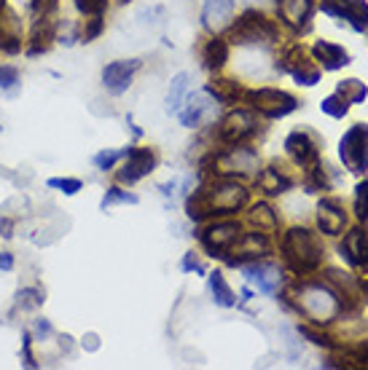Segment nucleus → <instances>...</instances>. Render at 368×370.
Wrapping results in <instances>:
<instances>
[{
    "mask_svg": "<svg viewBox=\"0 0 368 370\" xmlns=\"http://www.w3.org/2000/svg\"><path fill=\"white\" fill-rule=\"evenodd\" d=\"M277 70H283L287 76H293V80L299 86H314L320 83V67H314V62L309 59V52L301 46V43H293L287 46L280 62H277Z\"/></svg>",
    "mask_w": 368,
    "mask_h": 370,
    "instance_id": "nucleus-8",
    "label": "nucleus"
},
{
    "mask_svg": "<svg viewBox=\"0 0 368 370\" xmlns=\"http://www.w3.org/2000/svg\"><path fill=\"white\" fill-rule=\"evenodd\" d=\"M153 167H156V153L150 148H129L126 161L119 169V183L135 185L137 180H143L146 174L153 172Z\"/></svg>",
    "mask_w": 368,
    "mask_h": 370,
    "instance_id": "nucleus-15",
    "label": "nucleus"
},
{
    "mask_svg": "<svg viewBox=\"0 0 368 370\" xmlns=\"http://www.w3.org/2000/svg\"><path fill=\"white\" fill-rule=\"evenodd\" d=\"M46 185H49V188H59L65 196H73V193H78L83 188V183L81 180H76V177H52Z\"/></svg>",
    "mask_w": 368,
    "mask_h": 370,
    "instance_id": "nucleus-39",
    "label": "nucleus"
},
{
    "mask_svg": "<svg viewBox=\"0 0 368 370\" xmlns=\"http://www.w3.org/2000/svg\"><path fill=\"white\" fill-rule=\"evenodd\" d=\"M259 132V119L250 107H237L232 113H226L218 124V137L226 145H245L250 137Z\"/></svg>",
    "mask_w": 368,
    "mask_h": 370,
    "instance_id": "nucleus-7",
    "label": "nucleus"
},
{
    "mask_svg": "<svg viewBox=\"0 0 368 370\" xmlns=\"http://www.w3.org/2000/svg\"><path fill=\"white\" fill-rule=\"evenodd\" d=\"M11 228H14V225H11V220H0V231H3V237H6V239L14 237V234H11Z\"/></svg>",
    "mask_w": 368,
    "mask_h": 370,
    "instance_id": "nucleus-49",
    "label": "nucleus"
},
{
    "mask_svg": "<svg viewBox=\"0 0 368 370\" xmlns=\"http://www.w3.org/2000/svg\"><path fill=\"white\" fill-rule=\"evenodd\" d=\"M341 368H368V341L355 344L341 352Z\"/></svg>",
    "mask_w": 368,
    "mask_h": 370,
    "instance_id": "nucleus-33",
    "label": "nucleus"
},
{
    "mask_svg": "<svg viewBox=\"0 0 368 370\" xmlns=\"http://www.w3.org/2000/svg\"><path fill=\"white\" fill-rule=\"evenodd\" d=\"M280 22L293 32H307L312 27L314 0H277Z\"/></svg>",
    "mask_w": 368,
    "mask_h": 370,
    "instance_id": "nucleus-13",
    "label": "nucleus"
},
{
    "mask_svg": "<svg viewBox=\"0 0 368 370\" xmlns=\"http://www.w3.org/2000/svg\"><path fill=\"white\" fill-rule=\"evenodd\" d=\"M250 223L256 225L259 231H263V234H272V231H277L280 228V217H277V212L266 204V201H259V204H253L250 207Z\"/></svg>",
    "mask_w": 368,
    "mask_h": 370,
    "instance_id": "nucleus-29",
    "label": "nucleus"
},
{
    "mask_svg": "<svg viewBox=\"0 0 368 370\" xmlns=\"http://www.w3.org/2000/svg\"><path fill=\"white\" fill-rule=\"evenodd\" d=\"M16 80H19V70H16V67H8V65L0 67V89L14 86Z\"/></svg>",
    "mask_w": 368,
    "mask_h": 370,
    "instance_id": "nucleus-43",
    "label": "nucleus"
},
{
    "mask_svg": "<svg viewBox=\"0 0 368 370\" xmlns=\"http://www.w3.org/2000/svg\"><path fill=\"white\" fill-rule=\"evenodd\" d=\"M234 22V0H202V25L207 32H226Z\"/></svg>",
    "mask_w": 368,
    "mask_h": 370,
    "instance_id": "nucleus-20",
    "label": "nucleus"
},
{
    "mask_svg": "<svg viewBox=\"0 0 368 370\" xmlns=\"http://www.w3.org/2000/svg\"><path fill=\"white\" fill-rule=\"evenodd\" d=\"M76 8L83 13V16H100L108 8V0H76Z\"/></svg>",
    "mask_w": 368,
    "mask_h": 370,
    "instance_id": "nucleus-40",
    "label": "nucleus"
},
{
    "mask_svg": "<svg viewBox=\"0 0 368 370\" xmlns=\"http://www.w3.org/2000/svg\"><path fill=\"white\" fill-rule=\"evenodd\" d=\"M14 268V255L11 252H0V271H11Z\"/></svg>",
    "mask_w": 368,
    "mask_h": 370,
    "instance_id": "nucleus-47",
    "label": "nucleus"
},
{
    "mask_svg": "<svg viewBox=\"0 0 368 370\" xmlns=\"http://www.w3.org/2000/svg\"><path fill=\"white\" fill-rule=\"evenodd\" d=\"M242 102H247V107L256 116H263V119H285L299 107V100L293 94L283 92V89H272V86L245 89V100Z\"/></svg>",
    "mask_w": 368,
    "mask_h": 370,
    "instance_id": "nucleus-4",
    "label": "nucleus"
},
{
    "mask_svg": "<svg viewBox=\"0 0 368 370\" xmlns=\"http://www.w3.org/2000/svg\"><path fill=\"white\" fill-rule=\"evenodd\" d=\"M102 27H105V22H102V13H100V16H89V19H86V27H83L81 38L86 40V43H89V40H95L97 35L102 32Z\"/></svg>",
    "mask_w": 368,
    "mask_h": 370,
    "instance_id": "nucleus-41",
    "label": "nucleus"
},
{
    "mask_svg": "<svg viewBox=\"0 0 368 370\" xmlns=\"http://www.w3.org/2000/svg\"><path fill=\"white\" fill-rule=\"evenodd\" d=\"M186 89H189V76H186V73H177L175 78H172L170 92H167V100H164V110H167V113H177V110L183 107Z\"/></svg>",
    "mask_w": 368,
    "mask_h": 370,
    "instance_id": "nucleus-30",
    "label": "nucleus"
},
{
    "mask_svg": "<svg viewBox=\"0 0 368 370\" xmlns=\"http://www.w3.org/2000/svg\"><path fill=\"white\" fill-rule=\"evenodd\" d=\"M360 290H363V298L368 301V279H360Z\"/></svg>",
    "mask_w": 368,
    "mask_h": 370,
    "instance_id": "nucleus-50",
    "label": "nucleus"
},
{
    "mask_svg": "<svg viewBox=\"0 0 368 370\" xmlns=\"http://www.w3.org/2000/svg\"><path fill=\"white\" fill-rule=\"evenodd\" d=\"M280 30L266 13L247 8L237 22L229 27V40L232 43H274Z\"/></svg>",
    "mask_w": 368,
    "mask_h": 370,
    "instance_id": "nucleus-5",
    "label": "nucleus"
},
{
    "mask_svg": "<svg viewBox=\"0 0 368 370\" xmlns=\"http://www.w3.org/2000/svg\"><path fill=\"white\" fill-rule=\"evenodd\" d=\"M207 285H210V292H213L215 306H220V309L237 306V295H234V290L229 287V282H226V277H223L220 271H213V274L207 277Z\"/></svg>",
    "mask_w": 368,
    "mask_h": 370,
    "instance_id": "nucleus-27",
    "label": "nucleus"
},
{
    "mask_svg": "<svg viewBox=\"0 0 368 370\" xmlns=\"http://www.w3.org/2000/svg\"><path fill=\"white\" fill-rule=\"evenodd\" d=\"M285 150L301 169H309L312 164L320 161L323 140H320V134L312 132V129H296V132H290L285 137Z\"/></svg>",
    "mask_w": 368,
    "mask_h": 370,
    "instance_id": "nucleus-10",
    "label": "nucleus"
},
{
    "mask_svg": "<svg viewBox=\"0 0 368 370\" xmlns=\"http://www.w3.org/2000/svg\"><path fill=\"white\" fill-rule=\"evenodd\" d=\"M339 252L352 268L368 271V228L357 225L352 231H347L344 239L339 241Z\"/></svg>",
    "mask_w": 368,
    "mask_h": 370,
    "instance_id": "nucleus-16",
    "label": "nucleus"
},
{
    "mask_svg": "<svg viewBox=\"0 0 368 370\" xmlns=\"http://www.w3.org/2000/svg\"><path fill=\"white\" fill-rule=\"evenodd\" d=\"M0 49L6 54H16L22 49V22L8 8H0Z\"/></svg>",
    "mask_w": 368,
    "mask_h": 370,
    "instance_id": "nucleus-23",
    "label": "nucleus"
},
{
    "mask_svg": "<svg viewBox=\"0 0 368 370\" xmlns=\"http://www.w3.org/2000/svg\"><path fill=\"white\" fill-rule=\"evenodd\" d=\"M159 191H162V196H175V191H177V180H172V183H164L159 185Z\"/></svg>",
    "mask_w": 368,
    "mask_h": 370,
    "instance_id": "nucleus-48",
    "label": "nucleus"
},
{
    "mask_svg": "<svg viewBox=\"0 0 368 370\" xmlns=\"http://www.w3.org/2000/svg\"><path fill=\"white\" fill-rule=\"evenodd\" d=\"M320 110L326 113V116H331V119H344L347 113H350V102L341 97V94H328L326 100L320 102Z\"/></svg>",
    "mask_w": 368,
    "mask_h": 370,
    "instance_id": "nucleus-35",
    "label": "nucleus"
},
{
    "mask_svg": "<svg viewBox=\"0 0 368 370\" xmlns=\"http://www.w3.org/2000/svg\"><path fill=\"white\" fill-rule=\"evenodd\" d=\"M180 271H186V274H189V271H196V274H207L205 263H202V261H199V258H196L194 252H186V255H183V261H180Z\"/></svg>",
    "mask_w": 368,
    "mask_h": 370,
    "instance_id": "nucleus-42",
    "label": "nucleus"
},
{
    "mask_svg": "<svg viewBox=\"0 0 368 370\" xmlns=\"http://www.w3.org/2000/svg\"><path fill=\"white\" fill-rule=\"evenodd\" d=\"M355 217L363 228H368V180L355 185Z\"/></svg>",
    "mask_w": 368,
    "mask_h": 370,
    "instance_id": "nucleus-34",
    "label": "nucleus"
},
{
    "mask_svg": "<svg viewBox=\"0 0 368 370\" xmlns=\"http://www.w3.org/2000/svg\"><path fill=\"white\" fill-rule=\"evenodd\" d=\"M299 335L301 338H307L309 344L314 346H323V349H331V352H336L339 346H336V341L331 338V335H326V333L314 330V325H299Z\"/></svg>",
    "mask_w": 368,
    "mask_h": 370,
    "instance_id": "nucleus-37",
    "label": "nucleus"
},
{
    "mask_svg": "<svg viewBox=\"0 0 368 370\" xmlns=\"http://www.w3.org/2000/svg\"><path fill=\"white\" fill-rule=\"evenodd\" d=\"M126 153H129V148H124V150H100L95 156V167L100 172H108V169L116 167L119 159H126Z\"/></svg>",
    "mask_w": 368,
    "mask_h": 370,
    "instance_id": "nucleus-38",
    "label": "nucleus"
},
{
    "mask_svg": "<svg viewBox=\"0 0 368 370\" xmlns=\"http://www.w3.org/2000/svg\"><path fill=\"white\" fill-rule=\"evenodd\" d=\"M336 290V295L344 304V311L357 306V301L363 298V290H360V279L350 274V271H341V268H326V277H323Z\"/></svg>",
    "mask_w": 368,
    "mask_h": 370,
    "instance_id": "nucleus-19",
    "label": "nucleus"
},
{
    "mask_svg": "<svg viewBox=\"0 0 368 370\" xmlns=\"http://www.w3.org/2000/svg\"><path fill=\"white\" fill-rule=\"evenodd\" d=\"M336 94H341L350 105H360V102H366L368 86L357 78H347V80H339V83H336Z\"/></svg>",
    "mask_w": 368,
    "mask_h": 370,
    "instance_id": "nucleus-31",
    "label": "nucleus"
},
{
    "mask_svg": "<svg viewBox=\"0 0 368 370\" xmlns=\"http://www.w3.org/2000/svg\"><path fill=\"white\" fill-rule=\"evenodd\" d=\"M280 255H283V263L293 274L309 277L323 265V255L326 252H323V241H320V237L314 231L304 228V225H293L280 239Z\"/></svg>",
    "mask_w": 368,
    "mask_h": 370,
    "instance_id": "nucleus-2",
    "label": "nucleus"
},
{
    "mask_svg": "<svg viewBox=\"0 0 368 370\" xmlns=\"http://www.w3.org/2000/svg\"><path fill=\"white\" fill-rule=\"evenodd\" d=\"M202 62H205L207 70H220V67L229 62V43L223 38L207 40V46L202 49Z\"/></svg>",
    "mask_w": 368,
    "mask_h": 370,
    "instance_id": "nucleus-28",
    "label": "nucleus"
},
{
    "mask_svg": "<svg viewBox=\"0 0 368 370\" xmlns=\"http://www.w3.org/2000/svg\"><path fill=\"white\" fill-rule=\"evenodd\" d=\"M293 188V180L283 172V167H266L259 172V191H263L266 196H280V193H287Z\"/></svg>",
    "mask_w": 368,
    "mask_h": 370,
    "instance_id": "nucleus-24",
    "label": "nucleus"
},
{
    "mask_svg": "<svg viewBox=\"0 0 368 370\" xmlns=\"http://www.w3.org/2000/svg\"><path fill=\"white\" fill-rule=\"evenodd\" d=\"M52 38H54V27H52V22L43 16V22H38V27H35V32H32V46L28 49L30 56H35V54H41L49 49V43H52Z\"/></svg>",
    "mask_w": 368,
    "mask_h": 370,
    "instance_id": "nucleus-32",
    "label": "nucleus"
},
{
    "mask_svg": "<svg viewBox=\"0 0 368 370\" xmlns=\"http://www.w3.org/2000/svg\"><path fill=\"white\" fill-rule=\"evenodd\" d=\"M272 252V244L263 231H250V234H239V239L232 244V250L223 255V261L229 265H245L250 261H261Z\"/></svg>",
    "mask_w": 368,
    "mask_h": 370,
    "instance_id": "nucleus-11",
    "label": "nucleus"
},
{
    "mask_svg": "<svg viewBox=\"0 0 368 370\" xmlns=\"http://www.w3.org/2000/svg\"><path fill=\"white\" fill-rule=\"evenodd\" d=\"M215 110V100L202 89V92H194L189 100H186V107L180 110V124L186 129H196L202 121H207Z\"/></svg>",
    "mask_w": 368,
    "mask_h": 370,
    "instance_id": "nucleus-21",
    "label": "nucleus"
},
{
    "mask_svg": "<svg viewBox=\"0 0 368 370\" xmlns=\"http://www.w3.org/2000/svg\"><path fill=\"white\" fill-rule=\"evenodd\" d=\"M339 159L352 174L368 172V124H355L339 140Z\"/></svg>",
    "mask_w": 368,
    "mask_h": 370,
    "instance_id": "nucleus-6",
    "label": "nucleus"
},
{
    "mask_svg": "<svg viewBox=\"0 0 368 370\" xmlns=\"http://www.w3.org/2000/svg\"><path fill=\"white\" fill-rule=\"evenodd\" d=\"M35 333H38V338L52 335V322H49V319H38V322H35Z\"/></svg>",
    "mask_w": 368,
    "mask_h": 370,
    "instance_id": "nucleus-46",
    "label": "nucleus"
},
{
    "mask_svg": "<svg viewBox=\"0 0 368 370\" xmlns=\"http://www.w3.org/2000/svg\"><path fill=\"white\" fill-rule=\"evenodd\" d=\"M140 70V59H119V62H110L102 67V86L110 94H124L132 86V76Z\"/></svg>",
    "mask_w": 368,
    "mask_h": 370,
    "instance_id": "nucleus-18",
    "label": "nucleus"
},
{
    "mask_svg": "<svg viewBox=\"0 0 368 370\" xmlns=\"http://www.w3.org/2000/svg\"><path fill=\"white\" fill-rule=\"evenodd\" d=\"M242 234V228L237 220H215V223L205 225V228H199V244L205 247L210 255H215V258H223L226 252L232 250V244L239 239Z\"/></svg>",
    "mask_w": 368,
    "mask_h": 370,
    "instance_id": "nucleus-9",
    "label": "nucleus"
},
{
    "mask_svg": "<svg viewBox=\"0 0 368 370\" xmlns=\"http://www.w3.org/2000/svg\"><path fill=\"white\" fill-rule=\"evenodd\" d=\"M317 228L326 237H341L347 228V212L341 207L339 198H320L317 201Z\"/></svg>",
    "mask_w": 368,
    "mask_h": 370,
    "instance_id": "nucleus-17",
    "label": "nucleus"
},
{
    "mask_svg": "<svg viewBox=\"0 0 368 370\" xmlns=\"http://www.w3.org/2000/svg\"><path fill=\"white\" fill-rule=\"evenodd\" d=\"M239 268H242L247 282L253 287H259V292H263V295H274L277 287L283 285V271L274 263H266L263 258L261 261H250V263L239 265Z\"/></svg>",
    "mask_w": 368,
    "mask_h": 370,
    "instance_id": "nucleus-14",
    "label": "nucleus"
},
{
    "mask_svg": "<svg viewBox=\"0 0 368 370\" xmlns=\"http://www.w3.org/2000/svg\"><path fill=\"white\" fill-rule=\"evenodd\" d=\"M280 298L304 319H309V325H328L344 311L341 298L326 279H299Z\"/></svg>",
    "mask_w": 368,
    "mask_h": 370,
    "instance_id": "nucleus-1",
    "label": "nucleus"
},
{
    "mask_svg": "<svg viewBox=\"0 0 368 370\" xmlns=\"http://www.w3.org/2000/svg\"><path fill=\"white\" fill-rule=\"evenodd\" d=\"M339 19H344L355 32H368V3L366 0H341Z\"/></svg>",
    "mask_w": 368,
    "mask_h": 370,
    "instance_id": "nucleus-26",
    "label": "nucleus"
},
{
    "mask_svg": "<svg viewBox=\"0 0 368 370\" xmlns=\"http://www.w3.org/2000/svg\"><path fill=\"white\" fill-rule=\"evenodd\" d=\"M205 92L210 94L215 102H220V105H237V102L245 100V89L229 78L210 80V83H205Z\"/></svg>",
    "mask_w": 368,
    "mask_h": 370,
    "instance_id": "nucleus-25",
    "label": "nucleus"
},
{
    "mask_svg": "<svg viewBox=\"0 0 368 370\" xmlns=\"http://www.w3.org/2000/svg\"><path fill=\"white\" fill-rule=\"evenodd\" d=\"M199 191L205 193V198L210 201V210L213 215H234L239 212L247 204L250 198V191H247L242 183H237L234 177H226V174H213V177H205Z\"/></svg>",
    "mask_w": 368,
    "mask_h": 370,
    "instance_id": "nucleus-3",
    "label": "nucleus"
},
{
    "mask_svg": "<svg viewBox=\"0 0 368 370\" xmlns=\"http://www.w3.org/2000/svg\"><path fill=\"white\" fill-rule=\"evenodd\" d=\"M46 298H43L41 290H22L19 292V304L22 306H41Z\"/></svg>",
    "mask_w": 368,
    "mask_h": 370,
    "instance_id": "nucleus-44",
    "label": "nucleus"
},
{
    "mask_svg": "<svg viewBox=\"0 0 368 370\" xmlns=\"http://www.w3.org/2000/svg\"><path fill=\"white\" fill-rule=\"evenodd\" d=\"M312 56L314 62H320V67L326 73H336V70H341V67H347L352 62V56L344 52V46L331 43V40H317L312 46Z\"/></svg>",
    "mask_w": 368,
    "mask_h": 370,
    "instance_id": "nucleus-22",
    "label": "nucleus"
},
{
    "mask_svg": "<svg viewBox=\"0 0 368 370\" xmlns=\"http://www.w3.org/2000/svg\"><path fill=\"white\" fill-rule=\"evenodd\" d=\"M30 341H32L30 335H25V338H22V352H25V365H28V368H38V362H35V357H32V352H30Z\"/></svg>",
    "mask_w": 368,
    "mask_h": 370,
    "instance_id": "nucleus-45",
    "label": "nucleus"
},
{
    "mask_svg": "<svg viewBox=\"0 0 368 370\" xmlns=\"http://www.w3.org/2000/svg\"><path fill=\"white\" fill-rule=\"evenodd\" d=\"M113 204H140V196L129 193V191H121V188H108L102 201H100V210H110Z\"/></svg>",
    "mask_w": 368,
    "mask_h": 370,
    "instance_id": "nucleus-36",
    "label": "nucleus"
},
{
    "mask_svg": "<svg viewBox=\"0 0 368 370\" xmlns=\"http://www.w3.org/2000/svg\"><path fill=\"white\" fill-rule=\"evenodd\" d=\"M215 174H226V177H234V174H247L253 169H259V153L247 145H232L229 150L218 153L215 159Z\"/></svg>",
    "mask_w": 368,
    "mask_h": 370,
    "instance_id": "nucleus-12",
    "label": "nucleus"
},
{
    "mask_svg": "<svg viewBox=\"0 0 368 370\" xmlns=\"http://www.w3.org/2000/svg\"><path fill=\"white\" fill-rule=\"evenodd\" d=\"M0 129H3V126H0Z\"/></svg>",
    "mask_w": 368,
    "mask_h": 370,
    "instance_id": "nucleus-51",
    "label": "nucleus"
}]
</instances>
